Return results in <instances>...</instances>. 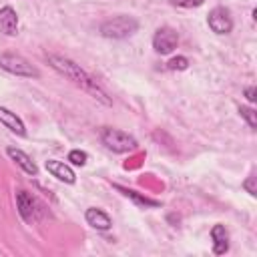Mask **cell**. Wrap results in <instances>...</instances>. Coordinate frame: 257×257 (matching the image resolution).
Wrapping results in <instances>:
<instances>
[{
  "label": "cell",
  "instance_id": "e0dca14e",
  "mask_svg": "<svg viewBox=\"0 0 257 257\" xmlns=\"http://www.w3.org/2000/svg\"><path fill=\"white\" fill-rule=\"evenodd\" d=\"M86 159H88V155H86L84 151L74 149V151L68 153V161H70L72 165H76V167H84V165H86Z\"/></svg>",
  "mask_w": 257,
  "mask_h": 257
},
{
  "label": "cell",
  "instance_id": "ba28073f",
  "mask_svg": "<svg viewBox=\"0 0 257 257\" xmlns=\"http://www.w3.org/2000/svg\"><path fill=\"white\" fill-rule=\"evenodd\" d=\"M16 205H18V213L20 217L26 221V223H34L36 221V205H34V199L26 193V191H16Z\"/></svg>",
  "mask_w": 257,
  "mask_h": 257
},
{
  "label": "cell",
  "instance_id": "ffe728a7",
  "mask_svg": "<svg viewBox=\"0 0 257 257\" xmlns=\"http://www.w3.org/2000/svg\"><path fill=\"white\" fill-rule=\"evenodd\" d=\"M245 96H247L249 102H255V98H257V88H255V86H247V88H245Z\"/></svg>",
  "mask_w": 257,
  "mask_h": 257
},
{
  "label": "cell",
  "instance_id": "6da1fadb",
  "mask_svg": "<svg viewBox=\"0 0 257 257\" xmlns=\"http://www.w3.org/2000/svg\"><path fill=\"white\" fill-rule=\"evenodd\" d=\"M46 58H48V64H50L56 72H60L62 76H66L68 80H72L76 86H80L82 90H86L90 96H94V98L100 100L102 104H110V98H108V94L104 92V88H102L100 84H96V80H94L86 70H82L80 64H76L74 60H70V58H66V56H58V54H48Z\"/></svg>",
  "mask_w": 257,
  "mask_h": 257
},
{
  "label": "cell",
  "instance_id": "d6986e66",
  "mask_svg": "<svg viewBox=\"0 0 257 257\" xmlns=\"http://www.w3.org/2000/svg\"><path fill=\"white\" fill-rule=\"evenodd\" d=\"M243 189H245L249 195H257V187H255V177H253V175L243 181Z\"/></svg>",
  "mask_w": 257,
  "mask_h": 257
},
{
  "label": "cell",
  "instance_id": "8992f818",
  "mask_svg": "<svg viewBox=\"0 0 257 257\" xmlns=\"http://www.w3.org/2000/svg\"><path fill=\"white\" fill-rule=\"evenodd\" d=\"M179 44V34L171 28V26H163L155 32L153 36V48L159 52V54H169L177 48Z\"/></svg>",
  "mask_w": 257,
  "mask_h": 257
},
{
  "label": "cell",
  "instance_id": "9c48e42d",
  "mask_svg": "<svg viewBox=\"0 0 257 257\" xmlns=\"http://www.w3.org/2000/svg\"><path fill=\"white\" fill-rule=\"evenodd\" d=\"M0 32L6 36H14L18 32V14L12 6L0 8Z\"/></svg>",
  "mask_w": 257,
  "mask_h": 257
},
{
  "label": "cell",
  "instance_id": "5bb4252c",
  "mask_svg": "<svg viewBox=\"0 0 257 257\" xmlns=\"http://www.w3.org/2000/svg\"><path fill=\"white\" fill-rule=\"evenodd\" d=\"M116 189H118V191H122L126 197H131L135 203H139V205H143V207H161V201H155V199L143 197V195H139V193H137V191H133V189H124V187H120V185H116Z\"/></svg>",
  "mask_w": 257,
  "mask_h": 257
},
{
  "label": "cell",
  "instance_id": "277c9868",
  "mask_svg": "<svg viewBox=\"0 0 257 257\" xmlns=\"http://www.w3.org/2000/svg\"><path fill=\"white\" fill-rule=\"evenodd\" d=\"M100 141L112 153H128L137 147V141L128 133L118 131V128H108V126L100 131Z\"/></svg>",
  "mask_w": 257,
  "mask_h": 257
},
{
  "label": "cell",
  "instance_id": "9a60e30c",
  "mask_svg": "<svg viewBox=\"0 0 257 257\" xmlns=\"http://www.w3.org/2000/svg\"><path fill=\"white\" fill-rule=\"evenodd\" d=\"M239 114L247 120V124L251 128L257 126V112H255V108H251V106H239Z\"/></svg>",
  "mask_w": 257,
  "mask_h": 257
},
{
  "label": "cell",
  "instance_id": "7a4b0ae2",
  "mask_svg": "<svg viewBox=\"0 0 257 257\" xmlns=\"http://www.w3.org/2000/svg\"><path fill=\"white\" fill-rule=\"evenodd\" d=\"M100 34L104 38H114V40H120V38H126L131 34H135L139 30V22L133 18V16H112L108 20H104L100 24Z\"/></svg>",
  "mask_w": 257,
  "mask_h": 257
},
{
  "label": "cell",
  "instance_id": "ac0fdd59",
  "mask_svg": "<svg viewBox=\"0 0 257 257\" xmlns=\"http://www.w3.org/2000/svg\"><path fill=\"white\" fill-rule=\"evenodd\" d=\"M173 6H179V8H197L201 6L205 0H169Z\"/></svg>",
  "mask_w": 257,
  "mask_h": 257
},
{
  "label": "cell",
  "instance_id": "7c38bea8",
  "mask_svg": "<svg viewBox=\"0 0 257 257\" xmlns=\"http://www.w3.org/2000/svg\"><path fill=\"white\" fill-rule=\"evenodd\" d=\"M84 219H86V223H88L90 227H94V229H98V231H108V229H110V225H112L110 217H108L104 211L96 209V207L86 209Z\"/></svg>",
  "mask_w": 257,
  "mask_h": 257
},
{
  "label": "cell",
  "instance_id": "8fae6325",
  "mask_svg": "<svg viewBox=\"0 0 257 257\" xmlns=\"http://www.w3.org/2000/svg\"><path fill=\"white\" fill-rule=\"evenodd\" d=\"M0 122H2L6 128H10L14 135L26 137V126H24V122L20 120V116H16V112L8 110L6 106H0Z\"/></svg>",
  "mask_w": 257,
  "mask_h": 257
},
{
  "label": "cell",
  "instance_id": "30bf717a",
  "mask_svg": "<svg viewBox=\"0 0 257 257\" xmlns=\"http://www.w3.org/2000/svg\"><path fill=\"white\" fill-rule=\"evenodd\" d=\"M6 155L24 171V173H28V175H36L38 173V167H36V163L24 153V151H20V149H14V147H8L6 149Z\"/></svg>",
  "mask_w": 257,
  "mask_h": 257
},
{
  "label": "cell",
  "instance_id": "52a82bcc",
  "mask_svg": "<svg viewBox=\"0 0 257 257\" xmlns=\"http://www.w3.org/2000/svg\"><path fill=\"white\" fill-rule=\"evenodd\" d=\"M46 171L52 175V177H56L58 181H62V183H68V185H72L74 181H76V175H74V171L64 163V161H56V159H48L46 161Z\"/></svg>",
  "mask_w": 257,
  "mask_h": 257
},
{
  "label": "cell",
  "instance_id": "3957f363",
  "mask_svg": "<svg viewBox=\"0 0 257 257\" xmlns=\"http://www.w3.org/2000/svg\"><path fill=\"white\" fill-rule=\"evenodd\" d=\"M0 68L10 72V74L24 76V78H38L40 76V70L30 60H26L24 56L14 54V52H2L0 54Z\"/></svg>",
  "mask_w": 257,
  "mask_h": 257
},
{
  "label": "cell",
  "instance_id": "2e32d148",
  "mask_svg": "<svg viewBox=\"0 0 257 257\" xmlns=\"http://www.w3.org/2000/svg\"><path fill=\"white\" fill-rule=\"evenodd\" d=\"M167 68L169 70H185V68H189V58L187 56H173L167 62Z\"/></svg>",
  "mask_w": 257,
  "mask_h": 257
},
{
  "label": "cell",
  "instance_id": "5b68a950",
  "mask_svg": "<svg viewBox=\"0 0 257 257\" xmlns=\"http://www.w3.org/2000/svg\"><path fill=\"white\" fill-rule=\"evenodd\" d=\"M207 24H209V28H211L215 34H229V32L233 30V18H231L229 10L223 8V6H215V8L209 12Z\"/></svg>",
  "mask_w": 257,
  "mask_h": 257
},
{
  "label": "cell",
  "instance_id": "4fadbf2b",
  "mask_svg": "<svg viewBox=\"0 0 257 257\" xmlns=\"http://www.w3.org/2000/svg\"><path fill=\"white\" fill-rule=\"evenodd\" d=\"M211 239H213V253L215 255H225L229 251V233H227L225 225H213Z\"/></svg>",
  "mask_w": 257,
  "mask_h": 257
}]
</instances>
